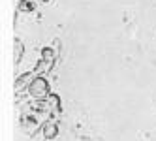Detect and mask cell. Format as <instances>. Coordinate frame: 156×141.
Returning <instances> with one entry per match:
<instances>
[{
    "mask_svg": "<svg viewBox=\"0 0 156 141\" xmlns=\"http://www.w3.org/2000/svg\"><path fill=\"white\" fill-rule=\"evenodd\" d=\"M15 43V57H13V60H15V64L21 60V57H23V43H21L19 40H15L13 41Z\"/></svg>",
    "mask_w": 156,
    "mask_h": 141,
    "instance_id": "5",
    "label": "cell"
},
{
    "mask_svg": "<svg viewBox=\"0 0 156 141\" xmlns=\"http://www.w3.org/2000/svg\"><path fill=\"white\" fill-rule=\"evenodd\" d=\"M28 92H30L32 98H36V100L47 98L49 96V83H47V79L41 77V75H36V77L30 81V85H28Z\"/></svg>",
    "mask_w": 156,
    "mask_h": 141,
    "instance_id": "1",
    "label": "cell"
},
{
    "mask_svg": "<svg viewBox=\"0 0 156 141\" xmlns=\"http://www.w3.org/2000/svg\"><path fill=\"white\" fill-rule=\"evenodd\" d=\"M41 2H49V0H41Z\"/></svg>",
    "mask_w": 156,
    "mask_h": 141,
    "instance_id": "7",
    "label": "cell"
},
{
    "mask_svg": "<svg viewBox=\"0 0 156 141\" xmlns=\"http://www.w3.org/2000/svg\"><path fill=\"white\" fill-rule=\"evenodd\" d=\"M19 9H21V12H32V9H34V2L23 0V2H19Z\"/></svg>",
    "mask_w": 156,
    "mask_h": 141,
    "instance_id": "6",
    "label": "cell"
},
{
    "mask_svg": "<svg viewBox=\"0 0 156 141\" xmlns=\"http://www.w3.org/2000/svg\"><path fill=\"white\" fill-rule=\"evenodd\" d=\"M41 60L47 64V66H51V64L55 62V51L51 47H43L41 49Z\"/></svg>",
    "mask_w": 156,
    "mask_h": 141,
    "instance_id": "4",
    "label": "cell"
},
{
    "mask_svg": "<svg viewBox=\"0 0 156 141\" xmlns=\"http://www.w3.org/2000/svg\"><path fill=\"white\" fill-rule=\"evenodd\" d=\"M21 128H23L28 136L36 134V130H38V118L32 117V115H25L23 118H21Z\"/></svg>",
    "mask_w": 156,
    "mask_h": 141,
    "instance_id": "2",
    "label": "cell"
},
{
    "mask_svg": "<svg viewBox=\"0 0 156 141\" xmlns=\"http://www.w3.org/2000/svg\"><path fill=\"white\" fill-rule=\"evenodd\" d=\"M43 136H45V139H55L58 136V126L55 121H47L45 124H43Z\"/></svg>",
    "mask_w": 156,
    "mask_h": 141,
    "instance_id": "3",
    "label": "cell"
}]
</instances>
